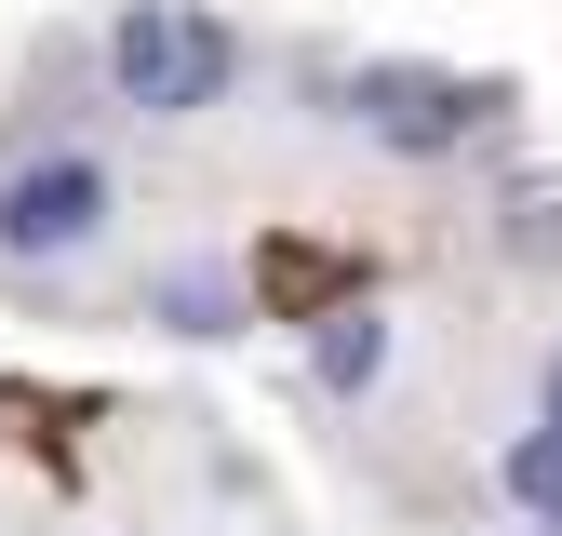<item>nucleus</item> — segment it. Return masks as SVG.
I'll return each instance as SVG.
<instances>
[{
	"label": "nucleus",
	"mask_w": 562,
	"mask_h": 536,
	"mask_svg": "<svg viewBox=\"0 0 562 536\" xmlns=\"http://www.w3.org/2000/svg\"><path fill=\"white\" fill-rule=\"evenodd\" d=\"M94 67H108V94L134 121H201V108L241 94V27L201 14V0H121L108 41H94Z\"/></svg>",
	"instance_id": "f257e3e1"
},
{
	"label": "nucleus",
	"mask_w": 562,
	"mask_h": 536,
	"mask_svg": "<svg viewBox=\"0 0 562 536\" xmlns=\"http://www.w3.org/2000/svg\"><path fill=\"white\" fill-rule=\"evenodd\" d=\"M522 108V81H482V67H415V54H362L335 81V121H362L389 161H456V148H482Z\"/></svg>",
	"instance_id": "f03ea898"
},
{
	"label": "nucleus",
	"mask_w": 562,
	"mask_h": 536,
	"mask_svg": "<svg viewBox=\"0 0 562 536\" xmlns=\"http://www.w3.org/2000/svg\"><path fill=\"white\" fill-rule=\"evenodd\" d=\"M108 215H121V175H108L94 148H41V161L0 175V268H14V282H41V268L94 255Z\"/></svg>",
	"instance_id": "7ed1b4c3"
},
{
	"label": "nucleus",
	"mask_w": 562,
	"mask_h": 536,
	"mask_svg": "<svg viewBox=\"0 0 562 536\" xmlns=\"http://www.w3.org/2000/svg\"><path fill=\"white\" fill-rule=\"evenodd\" d=\"M308 376H322L335 402H362V389L389 376V309H375V295H335V309L308 322Z\"/></svg>",
	"instance_id": "20e7f679"
},
{
	"label": "nucleus",
	"mask_w": 562,
	"mask_h": 536,
	"mask_svg": "<svg viewBox=\"0 0 562 536\" xmlns=\"http://www.w3.org/2000/svg\"><path fill=\"white\" fill-rule=\"evenodd\" d=\"M496 255L509 268H562V175H509L496 188Z\"/></svg>",
	"instance_id": "39448f33"
},
{
	"label": "nucleus",
	"mask_w": 562,
	"mask_h": 536,
	"mask_svg": "<svg viewBox=\"0 0 562 536\" xmlns=\"http://www.w3.org/2000/svg\"><path fill=\"white\" fill-rule=\"evenodd\" d=\"M255 295H268V309H295V322H322V309L348 295V268L308 255V242H268V255H255Z\"/></svg>",
	"instance_id": "423d86ee"
},
{
	"label": "nucleus",
	"mask_w": 562,
	"mask_h": 536,
	"mask_svg": "<svg viewBox=\"0 0 562 536\" xmlns=\"http://www.w3.org/2000/svg\"><path fill=\"white\" fill-rule=\"evenodd\" d=\"M161 322H175V335H241L255 309H241L228 268H161Z\"/></svg>",
	"instance_id": "0eeeda50"
},
{
	"label": "nucleus",
	"mask_w": 562,
	"mask_h": 536,
	"mask_svg": "<svg viewBox=\"0 0 562 536\" xmlns=\"http://www.w3.org/2000/svg\"><path fill=\"white\" fill-rule=\"evenodd\" d=\"M496 483H509V510H536V523H562V429L536 416L509 456H496Z\"/></svg>",
	"instance_id": "6e6552de"
},
{
	"label": "nucleus",
	"mask_w": 562,
	"mask_h": 536,
	"mask_svg": "<svg viewBox=\"0 0 562 536\" xmlns=\"http://www.w3.org/2000/svg\"><path fill=\"white\" fill-rule=\"evenodd\" d=\"M536 402H549V429H562V349H549V389H536Z\"/></svg>",
	"instance_id": "1a4fd4ad"
}]
</instances>
